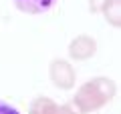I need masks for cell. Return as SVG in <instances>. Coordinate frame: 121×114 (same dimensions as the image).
I'll use <instances>...</instances> for the list:
<instances>
[{
	"label": "cell",
	"instance_id": "cell-3",
	"mask_svg": "<svg viewBox=\"0 0 121 114\" xmlns=\"http://www.w3.org/2000/svg\"><path fill=\"white\" fill-rule=\"evenodd\" d=\"M97 52V42L95 38L87 36V34H81V36L73 38L69 44V56L77 62H85V60L93 58Z\"/></svg>",
	"mask_w": 121,
	"mask_h": 114
},
{
	"label": "cell",
	"instance_id": "cell-2",
	"mask_svg": "<svg viewBox=\"0 0 121 114\" xmlns=\"http://www.w3.org/2000/svg\"><path fill=\"white\" fill-rule=\"evenodd\" d=\"M48 78H51L52 86L59 90H71L77 82V72H75L73 64L69 60L55 58L48 66Z\"/></svg>",
	"mask_w": 121,
	"mask_h": 114
},
{
	"label": "cell",
	"instance_id": "cell-7",
	"mask_svg": "<svg viewBox=\"0 0 121 114\" xmlns=\"http://www.w3.org/2000/svg\"><path fill=\"white\" fill-rule=\"evenodd\" d=\"M55 114H83V112L73 104V102H67V104H63V106H56Z\"/></svg>",
	"mask_w": 121,
	"mask_h": 114
},
{
	"label": "cell",
	"instance_id": "cell-1",
	"mask_svg": "<svg viewBox=\"0 0 121 114\" xmlns=\"http://www.w3.org/2000/svg\"><path fill=\"white\" fill-rule=\"evenodd\" d=\"M115 94H117L115 82L111 78H105V76H97V78H91L89 82H85L77 90L73 104L83 114H89V112L103 108L105 104H109L115 98Z\"/></svg>",
	"mask_w": 121,
	"mask_h": 114
},
{
	"label": "cell",
	"instance_id": "cell-9",
	"mask_svg": "<svg viewBox=\"0 0 121 114\" xmlns=\"http://www.w3.org/2000/svg\"><path fill=\"white\" fill-rule=\"evenodd\" d=\"M105 2H107V0H89V10L91 12H101V8H103Z\"/></svg>",
	"mask_w": 121,
	"mask_h": 114
},
{
	"label": "cell",
	"instance_id": "cell-5",
	"mask_svg": "<svg viewBox=\"0 0 121 114\" xmlns=\"http://www.w3.org/2000/svg\"><path fill=\"white\" fill-rule=\"evenodd\" d=\"M56 102L51 100V98L47 96H36L35 100H32V104H30L28 108V114H55L56 110Z\"/></svg>",
	"mask_w": 121,
	"mask_h": 114
},
{
	"label": "cell",
	"instance_id": "cell-6",
	"mask_svg": "<svg viewBox=\"0 0 121 114\" xmlns=\"http://www.w3.org/2000/svg\"><path fill=\"white\" fill-rule=\"evenodd\" d=\"M101 12H103V16H105V20L109 22L111 26H119L121 24V14H119V0H107L103 4V8H101Z\"/></svg>",
	"mask_w": 121,
	"mask_h": 114
},
{
	"label": "cell",
	"instance_id": "cell-8",
	"mask_svg": "<svg viewBox=\"0 0 121 114\" xmlns=\"http://www.w3.org/2000/svg\"><path fill=\"white\" fill-rule=\"evenodd\" d=\"M0 114H20V112H18L12 104H8L6 100H2V98H0Z\"/></svg>",
	"mask_w": 121,
	"mask_h": 114
},
{
	"label": "cell",
	"instance_id": "cell-4",
	"mask_svg": "<svg viewBox=\"0 0 121 114\" xmlns=\"http://www.w3.org/2000/svg\"><path fill=\"white\" fill-rule=\"evenodd\" d=\"M56 0H14V6L24 14H43L51 10Z\"/></svg>",
	"mask_w": 121,
	"mask_h": 114
}]
</instances>
